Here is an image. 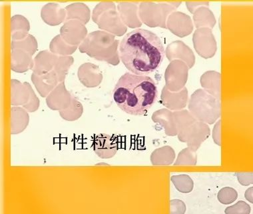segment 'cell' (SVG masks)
Instances as JSON below:
<instances>
[{
	"mask_svg": "<svg viewBox=\"0 0 253 214\" xmlns=\"http://www.w3.org/2000/svg\"><path fill=\"white\" fill-rule=\"evenodd\" d=\"M245 197L247 200H248L251 203L253 204V187H251V188L246 190Z\"/></svg>",
	"mask_w": 253,
	"mask_h": 214,
	"instance_id": "cell-9",
	"label": "cell"
},
{
	"mask_svg": "<svg viewBox=\"0 0 253 214\" xmlns=\"http://www.w3.org/2000/svg\"><path fill=\"white\" fill-rule=\"evenodd\" d=\"M186 206L185 203L179 200L170 201V214H185Z\"/></svg>",
	"mask_w": 253,
	"mask_h": 214,
	"instance_id": "cell-7",
	"label": "cell"
},
{
	"mask_svg": "<svg viewBox=\"0 0 253 214\" xmlns=\"http://www.w3.org/2000/svg\"><path fill=\"white\" fill-rule=\"evenodd\" d=\"M239 181L243 185H248L253 183V173H240L238 175Z\"/></svg>",
	"mask_w": 253,
	"mask_h": 214,
	"instance_id": "cell-8",
	"label": "cell"
},
{
	"mask_svg": "<svg viewBox=\"0 0 253 214\" xmlns=\"http://www.w3.org/2000/svg\"><path fill=\"white\" fill-rule=\"evenodd\" d=\"M157 96L158 89L152 78L129 72L119 79L113 92L119 108L132 116L146 114L156 102Z\"/></svg>",
	"mask_w": 253,
	"mask_h": 214,
	"instance_id": "cell-2",
	"label": "cell"
},
{
	"mask_svg": "<svg viewBox=\"0 0 253 214\" xmlns=\"http://www.w3.org/2000/svg\"><path fill=\"white\" fill-rule=\"evenodd\" d=\"M250 206L243 201H239L235 205L230 206L225 210L226 214H250Z\"/></svg>",
	"mask_w": 253,
	"mask_h": 214,
	"instance_id": "cell-6",
	"label": "cell"
},
{
	"mask_svg": "<svg viewBox=\"0 0 253 214\" xmlns=\"http://www.w3.org/2000/svg\"><path fill=\"white\" fill-rule=\"evenodd\" d=\"M237 198H238V194L237 191L229 187L222 189L218 194V201L223 204L233 203Z\"/></svg>",
	"mask_w": 253,
	"mask_h": 214,
	"instance_id": "cell-5",
	"label": "cell"
},
{
	"mask_svg": "<svg viewBox=\"0 0 253 214\" xmlns=\"http://www.w3.org/2000/svg\"><path fill=\"white\" fill-rule=\"evenodd\" d=\"M119 51L126 68L140 76L155 72L166 56L160 37L145 29H136L126 34L121 42Z\"/></svg>",
	"mask_w": 253,
	"mask_h": 214,
	"instance_id": "cell-1",
	"label": "cell"
},
{
	"mask_svg": "<svg viewBox=\"0 0 253 214\" xmlns=\"http://www.w3.org/2000/svg\"><path fill=\"white\" fill-rule=\"evenodd\" d=\"M109 138L110 137L108 135L101 134L97 136L94 141V151L101 158H112L111 152H116L117 148Z\"/></svg>",
	"mask_w": 253,
	"mask_h": 214,
	"instance_id": "cell-3",
	"label": "cell"
},
{
	"mask_svg": "<svg viewBox=\"0 0 253 214\" xmlns=\"http://www.w3.org/2000/svg\"><path fill=\"white\" fill-rule=\"evenodd\" d=\"M171 181L179 192L189 193L193 190V181L188 175H179V176H172Z\"/></svg>",
	"mask_w": 253,
	"mask_h": 214,
	"instance_id": "cell-4",
	"label": "cell"
}]
</instances>
